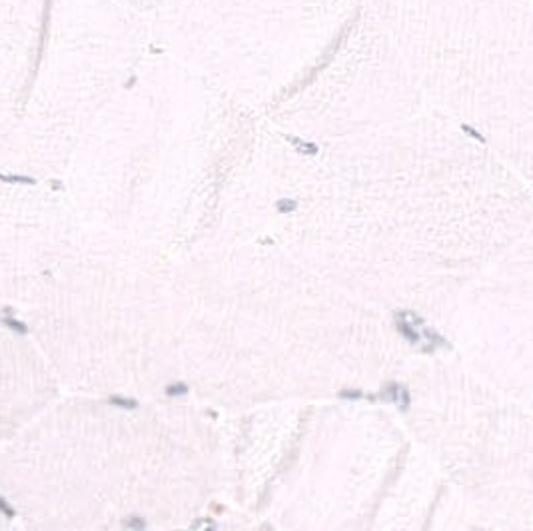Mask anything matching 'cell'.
<instances>
[{"mask_svg":"<svg viewBox=\"0 0 533 531\" xmlns=\"http://www.w3.org/2000/svg\"><path fill=\"white\" fill-rule=\"evenodd\" d=\"M174 260L150 242L80 224L22 306L62 389L160 397L180 377Z\"/></svg>","mask_w":533,"mask_h":531,"instance_id":"cell-2","label":"cell"},{"mask_svg":"<svg viewBox=\"0 0 533 531\" xmlns=\"http://www.w3.org/2000/svg\"><path fill=\"white\" fill-rule=\"evenodd\" d=\"M288 140L294 144V148H296L300 154H318V146L312 144V142H306V140L296 138V136H288Z\"/></svg>","mask_w":533,"mask_h":531,"instance_id":"cell-5","label":"cell"},{"mask_svg":"<svg viewBox=\"0 0 533 531\" xmlns=\"http://www.w3.org/2000/svg\"><path fill=\"white\" fill-rule=\"evenodd\" d=\"M461 130H463L465 134H469L471 138H475L477 142H485V138H483V136H481V134H479L475 128H471V126H467V124H461Z\"/></svg>","mask_w":533,"mask_h":531,"instance_id":"cell-6","label":"cell"},{"mask_svg":"<svg viewBox=\"0 0 533 531\" xmlns=\"http://www.w3.org/2000/svg\"><path fill=\"white\" fill-rule=\"evenodd\" d=\"M80 224L64 192L0 170V304L24 306Z\"/></svg>","mask_w":533,"mask_h":531,"instance_id":"cell-3","label":"cell"},{"mask_svg":"<svg viewBox=\"0 0 533 531\" xmlns=\"http://www.w3.org/2000/svg\"><path fill=\"white\" fill-rule=\"evenodd\" d=\"M60 389L34 340L0 322V451L58 400Z\"/></svg>","mask_w":533,"mask_h":531,"instance_id":"cell-4","label":"cell"},{"mask_svg":"<svg viewBox=\"0 0 533 531\" xmlns=\"http://www.w3.org/2000/svg\"><path fill=\"white\" fill-rule=\"evenodd\" d=\"M194 404L72 393L0 451V497L34 529H174L202 513L212 449Z\"/></svg>","mask_w":533,"mask_h":531,"instance_id":"cell-1","label":"cell"},{"mask_svg":"<svg viewBox=\"0 0 533 531\" xmlns=\"http://www.w3.org/2000/svg\"><path fill=\"white\" fill-rule=\"evenodd\" d=\"M359 395H361L359 391H344L342 393V397H359Z\"/></svg>","mask_w":533,"mask_h":531,"instance_id":"cell-7","label":"cell"}]
</instances>
